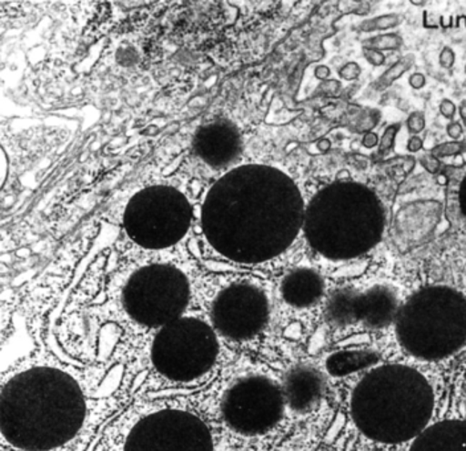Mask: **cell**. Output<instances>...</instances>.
I'll return each instance as SVG.
<instances>
[{
    "mask_svg": "<svg viewBox=\"0 0 466 451\" xmlns=\"http://www.w3.org/2000/svg\"><path fill=\"white\" fill-rule=\"evenodd\" d=\"M325 377L313 366H296L282 381L285 404L293 412L309 413L316 409L325 395Z\"/></svg>",
    "mask_w": 466,
    "mask_h": 451,
    "instance_id": "obj_13",
    "label": "cell"
},
{
    "mask_svg": "<svg viewBox=\"0 0 466 451\" xmlns=\"http://www.w3.org/2000/svg\"><path fill=\"white\" fill-rule=\"evenodd\" d=\"M403 45V37L398 34H381L369 37L362 42L363 48L375 49V51H398Z\"/></svg>",
    "mask_w": 466,
    "mask_h": 451,
    "instance_id": "obj_21",
    "label": "cell"
},
{
    "mask_svg": "<svg viewBox=\"0 0 466 451\" xmlns=\"http://www.w3.org/2000/svg\"><path fill=\"white\" fill-rule=\"evenodd\" d=\"M424 147V141L419 135H412L407 142V150L410 153L416 154Z\"/></svg>",
    "mask_w": 466,
    "mask_h": 451,
    "instance_id": "obj_36",
    "label": "cell"
},
{
    "mask_svg": "<svg viewBox=\"0 0 466 451\" xmlns=\"http://www.w3.org/2000/svg\"><path fill=\"white\" fill-rule=\"evenodd\" d=\"M351 417L367 438L398 445L421 435L435 410V392L413 366L386 364L372 368L351 395Z\"/></svg>",
    "mask_w": 466,
    "mask_h": 451,
    "instance_id": "obj_4",
    "label": "cell"
},
{
    "mask_svg": "<svg viewBox=\"0 0 466 451\" xmlns=\"http://www.w3.org/2000/svg\"><path fill=\"white\" fill-rule=\"evenodd\" d=\"M340 87H342V84H340L339 81L331 80L330 78V80L323 81V83L320 84L319 90L326 95H337Z\"/></svg>",
    "mask_w": 466,
    "mask_h": 451,
    "instance_id": "obj_31",
    "label": "cell"
},
{
    "mask_svg": "<svg viewBox=\"0 0 466 451\" xmlns=\"http://www.w3.org/2000/svg\"><path fill=\"white\" fill-rule=\"evenodd\" d=\"M191 301L188 276L170 264H151L133 273L122 289L125 313L137 325L159 328L185 316Z\"/></svg>",
    "mask_w": 466,
    "mask_h": 451,
    "instance_id": "obj_7",
    "label": "cell"
},
{
    "mask_svg": "<svg viewBox=\"0 0 466 451\" xmlns=\"http://www.w3.org/2000/svg\"><path fill=\"white\" fill-rule=\"evenodd\" d=\"M379 360L378 352L372 349H343L331 354L326 359L325 366L331 376L345 377L377 366Z\"/></svg>",
    "mask_w": 466,
    "mask_h": 451,
    "instance_id": "obj_17",
    "label": "cell"
},
{
    "mask_svg": "<svg viewBox=\"0 0 466 451\" xmlns=\"http://www.w3.org/2000/svg\"><path fill=\"white\" fill-rule=\"evenodd\" d=\"M447 134L453 141H460V138L464 135V127L460 122L451 121L447 126Z\"/></svg>",
    "mask_w": 466,
    "mask_h": 451,
    "instance_id": "obj_32",
    "label": "cell"
},
{
    "mask_svg": "<svg viewBox=\"0 0 466 451\" xmlns=\"http://www.w3.org/2000/svg\"><path fill=\"white\" fill-rule=\"evenodd\" d=\"M403 22L404 16L400 14L380 15V16L364 20L358 29L362 32L387 31V29L399 27Z\"/></svg>",
    "mask_w": 466,
    "mask_h": 451,
    "instance_id": "obj_20",
    "label": "cell"
},
{
    "mask_svg": "<svg viewBox=\"0 0 466 451\" xmlns=\"http://www.w3.org/2000/svg\"><path fill=\"white\" fill-rule=\"evenodd\" d=\"M410 5H424L425 2H415V0H412V2H410Z\"/></svg>",
    "mask_w": 466,
    "mask_h": 451,
    "instance_id": "obj_41",
    "label": "cell"
},
{
    "mask_svg": "<svg viewBox=\"0 0 466 451\" xmlns=\"http://www.w3.org/2000/svg\"><path fill=\"white\" fill-rule=\"evenodd\" d=\"M284 393L272 378L250 375L229 386L221 403L224 421L233 432L260 436L272 430L284 416Z\"/></svg>",
    "mask_w": 466,
    "mask_h": 451,
    "instance_id": "obj_10",
    "label": "cell"
},
{
    "mask_svg": "<svg viewBox=\"0 0 466 451\" xmlns=\"http://www.w3.org/2000/svg\"><path fill=\"white\" fill-rule=\"evenodd\" d=\"M380 121V112L377 109H364L362 115L358 116L357 124L355 127H358L357 131L360 133H370L371 129Z\"/></svg>",
    "mask_w": 466,
    "mask_h": 451,
    "instance_id": "obj_23",
    "label": "cell"
},
{
    "mask_svg": "<svg viewBox=\"0 0 466 451\" xmlns=\"http://www.w3.org/2000/svg\"><path fill=\"white\" fill-rule=\"evenodd\" d=\"M220 345L214 326L182 316L159 328L150 348L154 369L166 380L187 384L206 376L218 362Z\"/></svg>",
    "mask_w": 466,
    "mask_h": 451,
    "instance_id": "obj_6",
    "label": "cell"
},
{
    "mask_svg": "<svg viewBox=\"0 0 466 451\" xmlns=\"http://www.w3.org/2000/svg\"><path fill=\"white\" fill-rule=\"evenodd\" d=\"M399 130H400V125L392 124L389 125L384 130L383 135L379 139V154L384 155V154H389L390 151L395 147L396 136H398Z\"/></svg>",
    "mask_w": 466,
    "mask_h": 451,
    "instance_id": "obj_24",
    "label": "cell"
},
{
    "mask_svg": "<svg viewBox=\"0 0 466 451\" xmlns=\"http://www.w3.org/2000/svg\"><path fill=\"white\" fill-rule=\"evenodd\" d=\"M243 136L229 119H215L195 133L192 147L198 158L209 167L227 168L243 154Z\"/></svg>",
    "mask_w": 466,
    "mask_h": 451,
    "instance_id": "obj_12",
    "label": "cell"
},
{
    "mask_svg": "<svg viewBox=\"0 0 466 451\" xmlns=\"http://www.w3.org/2000/svg\"><path fill=\"white\" fill-rule=\"evenodd\" d=\"M420 163L422 168H424L427 173L436 175L441 170V160L435 158V156L431 155V154L421 156Z\"/></svg>",
    "mask_w": 466,
    "mask_h": 451,
    "instance_id": "obj_29",
    "label": "cell"
},
{
    "mask_svg": "<svg viewBox=\"0 0 466 451\" xmlns=\"http://www.w3.org/2000/svg\"><path fill=\"white\" fill-rule=\"evenodd\" d=\"M122 451H215L207 422L182 407L153 410L136 422Z\"/></svg>",
    "mask_w": 466,
    "mask_h": 451,
    "instance_id": "obj_9",
    "label": "cell"
},
{
    "mask_svg": "<svg viewBox=\"0 0 466 451\" xmlns=\"http://www.w3.org/2000/svg\"><path fill=\"white\" fill-rule=\"evenodd\" d=\"M269 316L267 294L249 282L229 285L212 304V326L218 334L235 342H247L261 334Z\"/></svg>",
    "mask_w": 466,
    "mask_h": 451,
    "instance_id": "obj_11",
    "label": "cell"
},
{
    "mask_svg": "<svg viewBox=\"0 0 466 451\" xmlns=\"http://www.w3.org/2000/svg\"><path fill=\"white\" fill-rule=\"evenodd\" d=\"M314 75H316V78H319L323 83V81L330 80L331 69L325 65V64H320V65L316 66V69H314Z\"/></svg>",
    "mask_w": 466,
    "mask_h": 451,
    "instance_id": "obj_37",
    "label": "cell"
},
{
    "mask_svg": "<svg viewBox=\"0 0 466 451\" xmlns=\"http://www.w3.org/2000/svg\"><path fill=\"white\" fill-rule=\"evenodd\" d=\"M338 75L342 80L355 81L362 75V68L357 61H350V63H346L345 65L338 69Z\"/></svg>",
    "mask_w": 466,
    "mask_h": 451,
    "instance_id": "obj_26",
    "label": "cell"
},
{
    "mask_svg": "<svg viewBox=\"0 0 466 451\" xmlns=\"http://www.w3.org/2000/svg\"><path fill=\"white\" fill-rule=\"evenodd\" d=\"M408 84L412 89L420 90L422 87L427 85V77L420 72H415L408 78Z\"/></svg>",
    "mask_w": 466,
    "mask_h": 451,
    "instance_id": "obj_34",
    "label": "cell"
},
{
    "mask_svg": "<svg viewBox=\"0 0 466 451\" xmlns=\"http://www.w3.org/2000/svg\"><path fill=\"white\" fill-rule=\"evenodd\" d=\"M86 415L83 386L58 366H28L8 378L2 388V436L17 450L64 446L83 429Z\"/></svg>",
    "mask_w": 466,
    "mask_h": 451,
    "instance_id": "obj_2",
    "label": "cell"
},
{
    "mask_svg": "<svg viewBox=\"0 0 466 451\" xmlns=\"http://www.w3.org/2000/svg\"><path fill=\"white\" fill-rule=\"evenodd\" d=\"M410 451H466V421L445 420L428 426Z\"/></svg>",
    "mask_w": 466,
    "mask_h": 451,
    "instance_id": "obj_16",
    "label": "cell"
},
{
    "mask_svg": "<svg viewBox=\"0 0 466 451\" xmlns=\"http://www.w3.org/2000/svg\"><path fill=\"white\" fill-rule=\"evenodd\" d=\"M464 71H465V75H466V64H465V69H464Z\"/></svg>",
    "mask_w": 466,
    "mask_h": 451,
    "instance_id": "obj_42",
    "label": "cell"
},
{
    "mask_svg": "<svg viewBox=\"0 0 466 451\" xmlns=\"http://www.w3.org/2000/svg\"><path fill=\"white\" fill-rule=\"evenodd\" d=\"M360 291L355 289H339L331 294L326 304V318L335 327H348L360 323L358 319V305Z\"/></svg>",
    "mask_w": 466,
    "mask_h": 451,
    "instance_id": "obj_18",
    "label": "cell"
},
{
    "mask_svg": "<svg viewBox=\"0 0 466 451\" xmlns=\"http://www.w3.org/2000/svg\"><path fill=\"white\" fill-rule=\"evenodd\" d=\"M400 307L398 293L393 287L375 285L366 291H360L358 319L366 327L380 330L396 322Z\"/></svg>",
    "mask_w": 466,
    "mask_h": 451,
    "instance_id": "obj_14",
    "label": "cell"
},
{
    "mask_svg": "<svg viewBox=\"0 0 466 451\" xmlns=\"http://www.w3.org/2000/svg\"><path fill=\"white\" fill-rule=\"evenodd\" d=\"M2 163H3V176H2V185H5V175H7V158H5V151H2Z\"/></svg>",
    "mask_w": 466,
    "mask_h": 451,
    "instance_id": "obj_40",
    "label": "cell"
},
{
    "mask_svg": "<svg viewBox=\"0 0 466 451\" xmlns=\"http://www.w3.org/2000/svg\"><path fill=\"white\" fill-rule=\"evenodd\" d=\"M363 56L367 63L372 66H383L386 64L387 57L384 52L375 51V49L363 48Z\"/></svg>",
    "mask_w": 466,
    "mask_h": 451,
    "instance_id": "obj_27",
    "label": "cell"
},
{
    "mask_svg": "<svg viewBox=\"0 0 466 451\" xmlns=\"http://www.w3.org/2000/svg\"><path fill=\"white\" fill-rule=\"evenodd\" d=\"M466 151V144L461 141L444 142L435 145L431 150V155L435 156L437 159L450 158V156L461 155Z\"/></svg>",
    "mask_w": 466,
    "mask_h": 451,
    "instance_id": "obj_22",
    "label": "cell"
},
{
    "mask_svg": "<svg viewBox=\"0 0 466 451\" xmlns=\"http://www.w3.org/2000/svg\"><path fill=\"white\" fill-rule=\"evenodd\" d=\"M192 206L170 185H150L130 197L124 212V228L137 246L160 250L177 246L187 235Z\"/></svg>",
    "mask_w": 466,
    "mask_h": 451,
    "instance_id": "obj_8",
    "label": "cell"
},
{
    "mask_svg": "<svg viewBox=\"0 0 466 451\" xmlns=\"http://www.w3.org/2000/svg\"><path fill=\"white\" fill-rule=\"evenodd\" d=\"M379 139H380V136H379L377 133L370 131V133L363 134L362 145L364 148H367V150H371V148L378 147Z\"/></svg>",
    "mask_w": 466,
    "mask_h": 451,
    "instance_id": "obj_35",
    "label": "cell"
},
{
    "mask_svg": "<svg viewBox=\"0 0 466 451\" xmlns=\"http://www.w3.org/2000/svg\"><path fill=\"white\" fill-rule=\"evenodd\" d=\"M406 126L408 133L412 135H419L427 126V119L422 112H412L408 115Z\"/></svg>",
    "mask_w": 466,
    "mask_h": 451,
    "instance_id": "obj_25",
    "label": "cell"
},
{
    "mask_svg": "<svg viewBox=\"0 0 466 451\" xmlns=\"http://www.w3.org/2000/svg\"><path fill=\"white\" fill-rule=\"evenodd\" d=\"M459 115L461 118L462 124L466 127V100H462L459 105Z\"/></svg>",
    "mask_w": 466,
    "mask_h": 451,
    "instance_id": "obj_39",
    "label": "cell"
},
{
    "mask_svg": "<svg viewBox=\"0 0 466 451\" xmlns=\"http://www.w3.org/2000/svg\"><path fill=\"white\" fill-rule=\"evenodd\" d=\"M440 115L444 116L445 119H451L456 116L457 106L453 101L450 100V98H444L441 102H440Z\"/></svg>",
    "mask_w": 466,
    "mask_h": 451,
    "instance_id": "obj_30",
    "label": "cell"
},
{
    "mask_svg": "<svg viewBox=\"0 0 466 451\" xmlns=\"http://www.w3.org/2000/svg\"><path fill=\"white\" fill-rule=\"evenodd\" d=\"M306 203L293 179L268 165H238L204 197V237L226 260L264 264L287 252L304 226Z\"/></svg>",
    "mask_w": 466,
    "mask_h": 451,
    "instance_id": "obj_1",
    "label": "cell"
},
{
    "mask_svg": "<svg viewBox=\"0 0 466 451\" xmlns=\"http://www.w3.org/2000/svg\"><path fill=\"white\" fill-rule=\"evenodd\" d=\"M439 64L441 68L451 69L456 64V54L451 46H444L440 52Z\"/></svg>",
    "mask_w": 466,
    "mask_h": 451,
    "instance_id": "obj_28",
    "label": "cell"
},
{
    "mask_svg": "<svg viewBox=\"0 0 466 451\" xmlns=\"http://www.w3.org/2000/svg\"><path fill=\"white\" fill-rule=\"evenodd\" d=\"M331 145H333V144H331L330 139L328 138H322L317 142V148H319V153H328V151L331 150Z\"/></svg>",
    "mask_w": 466,
    "mask_h": 451,
    "instance_id": "obj_38",
    "label": "cell"
},
{
    "mask_svg": "<svg viewBox=\"0 0 466 451\" xmlns=\"http://www.w3.org/2000/svg\"><path fill=\"white\" fill-rule=\"evenodd\" d=\"M396 337L408 354L436 362L466 345V296L453 287H421L401 305Z\"/></svg>",
    "mask_w": 466,
    "mask_h": 451,
    "instance_id": "obj_5",
    "label": "cell"
},
{
    "mask_svg": "<svg viewBox=\"0 0 466 451\" xmlns=\"http://www.w3.org/2000/svg\"><path fill=\"white\" fill-rule=\"evenodd\" d=\"M413 64H415V57L410 56V55L396 61L393 65L390 66V68L378 78L377 83H375V89L384 90L391 86L404 73H407L412 68Z\"/></svg>",
    "mask_w": 466,
    "mask_h": 451,
    "instance_id": "obj_19",
    "label": "cell"
},
{
    "mask_svg": "<svg viewBox=\"0 0 466 451\" xmlns=\"http://www.w3.org/2000/svg\"><path fill=\"white\" fill-rule=\"evenodd\" d=\"M325 294V281L313 267L290 270L281 282V296L294 308H309L319 304Z\"/></svg>",
    "mask_w": 466,
    "mask_h": 451,
    "instance_id": "obj_15",
    "label": "cell"
},
{
    "mask_svg": "<svg viewBox=\"0 0 466 451\" xmlns=\"http://www.w3.org/2000/svg\"><path fill=\"white\" fill-rule=\"evenodd\" d=\"M386 226V206L374 189L354 180H335L306 204L302 233L320 257L351 261L375 249Z\"/></svg>",
    "mask_w": 466,
    "mask_h": 451,
    "instance_id": "obj_3",
    "label": "cell"
},
{
    "mask_svg": "<svg viewBox=\"0 0 466 451\" xmlns=\"http://www.w3.org/2000/svg\"><path fill=\"white\" fill-rule=\"evenodd\" d=\"M457 200H459V208L462 216L466 218V175L460 183L459 192H457Z\"/></svg>",
    "mask_w": 466,
    "mask_h": 451,
    "instance_id": "obj_33",
    "label": "cell"
}]
</instances>
